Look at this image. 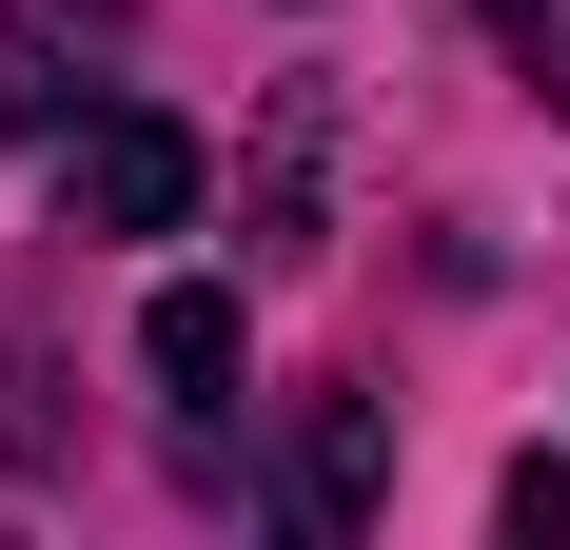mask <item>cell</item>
Masks as SVG:
<instances>
[{
  "mask_svg": "<svg viewBox=\"0 0 570 550\" xmlns=\"http://www.w3.org/2000/svg\"><path fill=\"white\" fill-rule=\"evenodd\" d=\"M177 217H197V138L158 99L59 118V236H177Z\"/></svg>",
  "mask_w": 570,
  "mask_h": 550,
  "instance_id": "obj_1",
  "label": "cell"
},
{
  "mask_svg": "<svg viewBox=\"0 0 570 550\" xmlns=\"http://www.w3.org/2000/svg\"><path fill=\"white\" fill-rule=\"evenodd\" d=\"M99 20H118V0H0V138H59V118H79Z\"/></svg>",
  "mask_w": 570,
  "mask_h": 550,
  "instance_id": "obj_2",
  "label": "cell"
},
{
  "mask_svg": "<svg viewBox=\"0 0 570 550\" xmlns=\"http://www.w3.org/2000/svg\"><path fill=\"white\" fill-rule=\"evenodd\" d=\"M374 492H394L374 393H315V413H295V511H315V531H374Z\"/></svg>",
  "mask_w": 570,
  "mask_h": 550,
  "instance_id": "obj_3",
  "label": "cell"
},
{
  "mask_svg": "<svg viewBox=\"0 0 570 550\" xmlns=\"http://www.w3.org/2000/svg\"><path fill=\"white\" fill-rule=\"evenodd\" d=\"M138 374H158L177 413H236V295H217V275H177L158 315H138Z\"/></svg>",
  "mask_w": 570,
  "mask_h": 550,
  "instance_id": "obj_4",
  "label": "cell"
},
{
  "mask_svg": "<svg viewBox=\"0 0 570 550\" xmlns=\"http://www.w3.org/2000/svg\"><path fill=\"white\" fill-rule=\"evenodd\" d=\"M492 40H512L531 79H551V99H570V0H492Z\"/></svg>",
  "mask_w": 570,
  "mask_h": 550,
  "instance_id": "obj_5",
  "label": "cell"
}]
</instances>
